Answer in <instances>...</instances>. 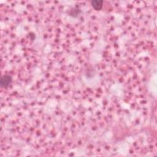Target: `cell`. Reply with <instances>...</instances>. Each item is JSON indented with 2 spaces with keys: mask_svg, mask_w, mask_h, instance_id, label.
<instances>
[{
  "mask_svg": "<svg viewBox=\"0 0 157 157\" xmlns=\"http://www.w3.org/2000/svg\"><path fill=\"white\" fill-rule=\"evenodd\" d=\"M12 81V77L10 75H4L0 80V85L1 87L6 88L10 85Z\"/></svg>",
  "mask_w": 157,
  "mask_h": 157,
  "instance_id": "obj_1",
  "label": "cell"
},
{
  "mask_svg": "<svg viewBox=\"0 0 157 157\" xmlns=\"http://www.w3.org/2000/svg\"><path fill=\"white\" fill-rule=\"evenodd\" d=\"M91 4L95 10H98L102 9L103 1L102 0H93V1H91Z\"/></svg>",
  "mask_w": 157,
  "mask_h": 157,
  "instance_id": "obj_2",
  "label": "cell"
}]
</instances>
